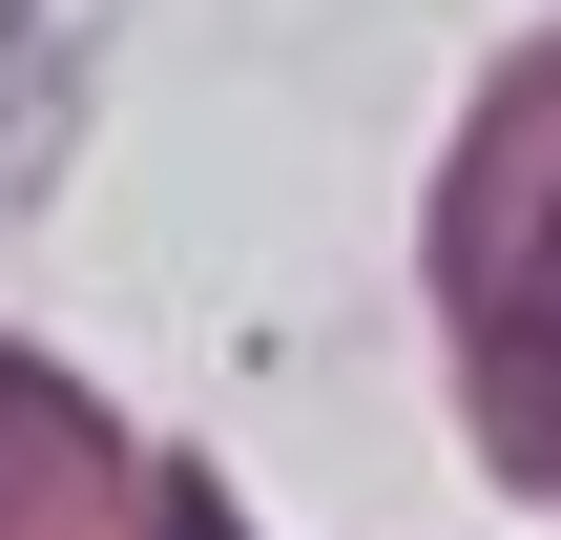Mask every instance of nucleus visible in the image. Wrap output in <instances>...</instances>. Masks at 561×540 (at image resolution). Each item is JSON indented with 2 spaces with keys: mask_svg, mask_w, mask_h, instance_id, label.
Segmentation results:
<instances>
[{
  "mask_svg": "<svg viewBox=\"0 0 561 540\" xmlns=\"http://www.w3.org/2000/svg\"><path fill=\"white\" fill-rule=\"evenodd\" d=\"M167 540H229V499H208V479H167Z\"/></svg>",
  "mask_w": 561,
  "mask_h": 540,
  "instance_id": "obj_2",
  "label": "nucleus"
},
{
  "mask_svg": "<svg viewBox=\"0 0 561 540\" xmlns=\"http://www.w3.org/2000/svg\"><path fill=\"white\" fill-rule=\"evenodd\" d=\"M520 354H541L520 375V437H561V208H541V250H520Z\"/></svg>",
  "mask_w": 561,
  "mask_h": 540,
  "instance_id": "obj_1",
  "label": "nucleus"
}]
</instances>
